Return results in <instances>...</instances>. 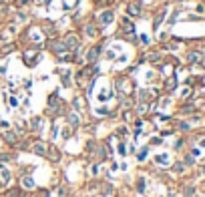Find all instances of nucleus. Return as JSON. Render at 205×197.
<instances>
[{
  "instance_id": "obj_9",
  "label": "nucleus",
  "mask_w": 205,
  "mask_h": 197,
  "mask_svg": "<svg viewBox=\"0 0 205 197\" xmlns=\"http://www.w3.org/2000/svg\"><path fill=\"white\" fill-rule=\"evenodd\" d=\"M86 34L93 36V34H97V30H93V26H86Z\"/></svg>"
},
{
  "instance_id": "obj_5",
  "label": "nucleus",
  "mask_w": 205,
  "mask_h": 197,
  "mask_svg": "<svg viewBox=\"0 0 205 197\" xmlns=\"http://www.w3.org/2000/svg\"><path fill=\"white\" fill-rule=\"evenodd\" d=\"M129 14L131 16H139V4H131L129 6Z\"/></svg>"
},
{
  "instance_id": "obj_2",
  "label": "nucleus",
  "mask_w": 205,
  "mask_h": 197,
  "mask_svg": "<svg viewBox=\"0 0 205 197\" xmlns=\"http://www.w3.org/2000/svg\"><path fill=\"white\" fill-rule=\"evenodd\" d=\"M111 20H113V12H111V10H107L105 14L101 16V22H103V24H109Z\"/></svg>"
},
{
  "instance_id": "obj_4",
  "label": "nucleus",
  "mask_w": 205,
  "mask_h": 197,
  "mask_svg": "<svg viewBox=\"0 0 205 197\" xmlns=\"http://www.w3.org/2000/svg\"><path fill=\"white\" fill-rule=\"evenodd\" d=\"M123 28L127 30V32H133V24H131V20L123 18Z\"/></svg>"
},
{
  "instance_id": "obj_6",
  "label": "nucleus",
  "mask_w": 205,
  "mask_h": 197,
  "mask_svg": "<svg viewBox=\"0 0 205 197\" xmlns=\"http://www.w3.org/2000/svg\"><path fill=\"white\" fill-rule=\"evenodd\" d=\"M99 50H101L99 46H97V48H91V53H89V60H95V58L99 57Z\"/></svg>"
},
{
  "instance_id": "obj_10",
  "label": "nucleus",
  "mask_w": 205,
  "mask_h": 197,
  "mask_svg": "<svg viewBox=\"0 0 205 197\" xmlns=\"http://www.w3.org/2000/svg\"><path fill=\"white\" fill-rule=\"evenodd\" d=\"M157 161H159V163H167V157H165V155H161V157H157Z\"/></svg>"
},
{
  "instance_id": "obj_8",
  "label": "nucleus",
  "mask_w": 205,
  "mask_h": 197,
  "mask_svg": "<svg viewBox=\"0 0 205 197\" xmlns=\"http://www.w3.org/2000/svg\"><path fill=\"white\" fill-rule=\"evenodd\" d=\"M165 18V12H161V14L157 16V18H155V28H159V24H161V20Z\"/></svg>"
},
{
  "instance_id": "obj_11",
  "label": "nucleus",
  "mask_w": 205,
  "mask_h": 197,
  "mask_svg": "<svg viewBox=\"0 0 205 197\" xmlns=\"http://www.w3.org/2000/svg\"><path fill=\"white\" fill-rule=\"evenodd\" d=\"M145 157H147V149H143L141 153H139V159H145Z\"/></svg>"
},
{
  "instance_id": "obj_1",
  "label": "nucleus",
  "mask_w": 205,
  "mask_h": 197,
  "mask_svg": "<svg viewBox=\"0 0 205 197\" xmlns=\"http://www.w3.org/2000/svg\"><path fill=\"white\" fill-rule=\"evenodd\" d=\"M76 44H79V38H76L75 34H71V36H67V46H68V48H75Z\"/></svg>"
},
{
  "instance_id": "obj_7",
  "label": "nucleus",
  "mask_w": 205,
  "mask_h": 197,
  "mask_svg": "<svg viewBox=\"0 0 205 197\" xmlns=\"http://www.w3.org/2000/svg\"><path fill=\"white\" fill-rule=\"evenodd\" d=\"M24 187H26V189H32V187H34V181L26 177V179H24Z\"/></svg>"
},
{
  "instance_id": "obj_3",
  "label": "nucleus",
  "mask_w": 205,
  "mask_h": 197,
  "mask_svg": "<svg viewBox=\"0 0 205 197\" xmlns=\"http://www.w3.org/2000/svg\"><path fill=\"white\" fill-rule=\"evenodd\" d=\"M34 153H38V155H44V153H46V149H44V145H42V143H36V145H34Z\"/></svg>"
}]
</instances>
